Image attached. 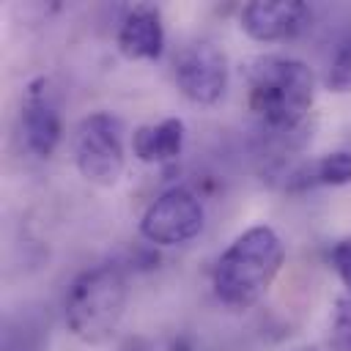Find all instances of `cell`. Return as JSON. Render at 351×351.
<instances>
[{"instance_id": "obj_1", "label": "cell", "mask_w": 351, "mask_h": 351, "mask_svg": "<svg viewBox=\"0 0 351 351\" xmlns=\"http://www.w3.org/2000/svg\"><path fill=\"white\" fill-rule=\"evenodd\" d=\"M315 99L313 69L296 58L266 55L247 69V107L263 129L291 134L302 126Z\"/></svg>"}, {"instance_id": "obj_2", "label": "cell", "mask_w": 351, "mask_h": 351, "mask_svg": "<svg viewBox=\"0 0 351 351\" xmlns=\"http://www.w3.org/2000/svg\"><path fill=\"white\" fill-rule=\"evenodd\" d=\"M285 261V244L269 225H252L233 239L219 255L211 285L217 299L230 310H247L261 302Z\"/></svg>"}, {"instance_id": "obj_3", "label": "cell", "mask_w": 351, "mask_h": 351, "mask_svg": "<svg viewBox=\"0 0 351 351\" xmlns=\"http://www.w3.org/2000/svg\"><path fill=\"white\" fill-rule=\"evenodd\" d=\"M129 299L126 274L118 263H99L80 271L63 302L66 326L82 343H104L115 335Z\"/></svg>"}, {"instance_id": "obj_4", "label": "cell", "mask_w": 351, "mask_h": 351, "mask_svg": "<svg viewBox=\"0 0 351 351\" xmlns=\"http://www.w3.org/2000/svg\"><path fill=\"white\" fill-rule=\"evenodd\" d=\"M74 162L85 181L96 186H115L123 156V121L112 112H90L74 134Z\"/></svg>"}, {"instance_id": "obj_5", "label": "cell", "mask_w": 351, "mask_h": 351, "mask_svg": "<svg viewBox=\"0 0 351 351\" xmlns=\"http://www.w3.org/2000/svg\"><path fill=\"white\" fill-rule=\"evenodd\" d=\"M206 222L200 197L186 186L165 189L140 217V233L156 247H176L192 241Z\"/></svg>"}, {"instance_id": "obj_6", "label": "cell", "mask_w": 351, "mask_h": 351, "mask_svg": "<svg viewBox=\"0 0 351 351\" xmlns=\"http://www.w3.org/2000/svg\"><path fill=\"white\" fill-rule=\"evenodd\" d=\"M176 85L195 104H217L228 90V55L214 41H192L176 58Z\"/></svg>"}, {"instance_id": "obj_7", "label": "cell", "mask_w": 351, "mask_h": 351, "mask_svg": "<svg viewBox=\"0 0 351 351\" xmlns=\"http://www.w3.org/2000/svg\"><path fill=\"white\" fill-rule=\"evenodd\" d=\"M310 8L302 0H252L241 8V30L255 41H288L304 30Z\"/></svg>"}, {"instance_id": "obj_8", "label": "cell", "mask_w": 351, "mask_h": 351, "mask_svg": "<svg viewBox=\"0 0 351 351\" xmlns=\"http://www.w3.org/2000/svg\"><path fill=\"white\" fill-rule=\"evenodd\" d=\"M47 88H49L47 77H36L25 88V99H22V132H25V143L41 159L52 156L55 148L63 140V121H60L58 107L49 101Z\"/></svg>"}, {"instance_id": "obj_9", "label": "cell", "mask_w": 351, "mask_h": 351, "mask_svg": "<svg viewBox=\"0 0 351 351\" xmlns=\"http://www.w3.org/2000/svg\"><path fill=\"white\" fill-rule=\"evenodd\" d=\"M118 49L132 60H156L165 49V25L159 8H132L118 27Z\"/></svg>"}, {"instance_id": "obj_10", "label": "cell", "mask_w": 351, "mask_h": 351, "mask_svg": "<svg viewBox=\"0 0 351 351\" xmlns=\"http://www.w3.org/2000/svg\"><path fill=\"white\" fill-rule=\"evenodd\" d=\"M184 148V121L165 118L159 123L137 126L132 134V151L145 165H165L178 159Z\"/></svg>"}, {"instance_id": "obj_11", "label": "cell", "mask_w": 351, "mask_h": 351, "mask_svg": "<svg viewBox=\"0 0 351 351\" xmlns=\"http://www.w3.org/2000/svg\"><path fill=\"white\" fill-rule=\"evenodd\" d=\"M351 184V154L332 151L318 156L315 162H304L293 167L285 178V189H307V186H346Z\"/></svg>"}, {"instance_id": "obj_12", "label": "cell", "mask_w": 351, "mask_h": 351, "mask_svg": "<svg viewBox=\"0 0 351 351\" xmlns=\"http://www.w3.org/2000/svg\"><path fill=\"white\" fill-rule=\"evenodd\" d=\"M326 88L335 93H351V38L337 44L326 74Z\"/></svg>"}, {"instance_id": "obj_13", "label": "cell", "mask_w": 351, "mask_h": 351, "mask_svg": "<svg viewBox=\"0 0 351 351\" xmlns=\"http://www.w3.org/2000/svg\"><path fill=\"white\" fill-rule=\"evenodd\" d=\"M332 335H335V346L343 348L346 343H351V293L337 299L335 304V324H332Z\"/></svg>"}, {"instance_id": "obj_14", "label": "cell", "mask_w": 351, "mask_h": 351, "mask_svg": "<svg viewBox=\"0 0 351 351\" xmlns=\"http://www.w3.org/2000/svg\"><path fill=\"white\" fill-rule=\"evenodd\" d=\"M329 261H332V266H335L340 282L351 291V239L337 241V244L332 247V252H329Z\"/></svg>"}, {"instance_id": "obj_15", "label": "cell", "mask_w": 351, "mask_h": 351, "mask_svg": "<svg viewBox=\"0 0 351 351\" xmlns=\"http://www.w3.org/2000/svg\"><path fill=\"white\" fill-rule=\"evenodd\" d=\"M118 351H156L145 337H129Z\"/></svg>"}, {"instance_id": "obj_16", "label": "cell", "mask_w": 351, "mask_h": 351, "mask_svg": "<svg viewBox=\"0 0 351 351\" xmlns=\"http://www.w3.org/2000/svg\"><path fill=\"white\" fill-rule=\"evenodd\" d=\"M167 351H195V346H192V340H189V337L178 335V337H173V340H170V348H167Z\"/></svg>"}, {"instance_id": "obj_17", "label": "cell", "mask_w": 351, "mask_h": 351, "mask_svg": "<svg viewBox=\"0 0 351 351\" xmlns=\"http://www.w3.org/2000/svg\"><path fill=\"white\" fill-rule=\"evenodd\" d=\"M340 351H351V343H346V346H343V348H340Z\"/></svg>"}, {"instance_id": "obj_18", "label": "cell", "mask_w": 351, "mask_h": 351, "mask_svg": "<svg viewBox=\"0 0 351 351\" xmlns=\"http://www.w3.org/2000/svg\"><path fill=\"white\" fill-rule=\"evenodd\" d=\"M5 351H25V348H11V346H8V348H5Z\"/></svg>"}]
</instances>
